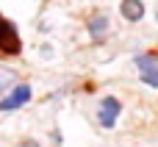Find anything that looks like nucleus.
<instances>
[{"label": "nucleus", "instance_id": "obj_1", "mask_svg": "<svg viewBox=\"0 0 158 147\" xmlns=\"http://www.w3.org/2000/svg\"><path fill=\"white\" fill-rule=\"evenodd\" d=\"M19 47H22V42H19V33H17V28L0 14V50L3 53H19Z\"/></svg>", "mask_w": 158, "mask_h": 147}, {"label": "nucleus", "instance_id": "obj_2", "mask_svg": "<svg viewBox=\"0 0 158 147\" xmlns=\"http://www.w3.org/2000/svg\"><path fill=\"white\" fill-rule=\"evenodd\" d=\"M136 67H139V78H142L147 86L158 89V58L156 56H150V53L136 56Z\"/></svg>", "mask_w": 158, "mask_h": 147}, {"label": "nucleus", "instance_id": "obj_3", "mask_svg": "<svg viewBox=\"0 0 158 147\" xmlns=\"http://www.w3.org/2000/svg\"><path fill=\"white\" fill-rule=\"evenodd\" d=\"M119 111H122V103H119L117 97H103V103H100V108H97V122H100L103 128H114Z\"/></svg>", "mask_w": 158, "mask_h": 147}, {"label": "nucleus", "instance_id": "obj_4", "mask_svg": "<svg viewBox=\"0 0 158 147\" xmlns=\"http://www.w3.org/2000/svg\"><path fill=\"white\" fill-rule=\"evenodd\" d=\"M28 100H31V86H28V83H22V86H17L8 97H3V100H0V111H14V108L25 106Z\"/></svg>", "mask_w": 158, "mask_h": 147}, {"label": "nucleus", "instance_id": "obj_5", "mask_svg": "<svg viewBox=\"0 0 158 147\" xmlns=\"http://www.w3.org/2000/svg\"><path fill=\"white\" fill-rule=\"evenodd\" d=\"M119 11H122V17H125L128 22H139V19L144 17V6H142V0H122Z\"/></svg>", "mask_w": 158, "mask_h": 147}, {"label": "nucleus", "instance_id": "obj_6", "mask_svg": "<svg viewBox=\"0 0 158 147\" xmlns=\"http://www.w3.org/2000/svg\"><path fill=\"white\" fill-rule=\"evenodd\" d=\"M89 33H92V39H103V36L108 33V17H106V14H97V17L89 22Z\"/></svg>", "mask_w": 158, "mask_h": 147}, {"label": "nucleus", "instance_id": "obj_7", "mask_svg": "<svg viewBox=\"0 0 158 147\" xmlns=\"http://www.w3.org/2000/svg\"><path fill=\"white\" fill-rule=\"evenodd\" d=\"M11 83H14V72H11V69H0V94H3Z\"/></svg>", "mask_w": 158, "mask_h": 147}, {"label": "nucleus", "instance_id": "obj_8", "mask_svg": "<svg viewBox=\"0 0 158 147\" xmlns=\"http://www.w3.org/2000/svg\"><path fill=\"white\" fill-rule=\"evenodd\" d=\"M19 147H39V145H36L33 139H25V142H22V145H19Z\"/></svg>", "mask_w": 158, "mask_h": 147}]
</instances>
